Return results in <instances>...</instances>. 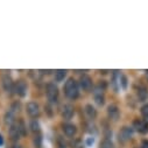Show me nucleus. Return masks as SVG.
Here are the masks:
<instances>
[{"label":"nucleus","mask_w":148,"mask_h":148,"mask_svg":"<svg viewBox=\"0 0 148 148\" xmlns=\"http://www.w3.org/2000/svg\"><path fill=\"white\" fill-rule=\"evenodd\" d=\"M18 127H19V130H20L21 135H26V133H27V131H26V125H25V123H23L22 120H20V121L18 123Z\"/></svg>","instance_id":"nucleus-22"},{"label":"nucleus","mask_w":148,"mask_h":148,"mask_svg":"<svg viewBox=\"0 0 148 148\" xmlns=\"http://www.w3.org/2000/svg\"><path fill=\"white\" fill-rule=\"evenodd\" d=\"M19 108H20V104H19V103H14V104L12 105V107H11V110L13 111L14 113L16 112V111H19Z\"/></svg>","instance_id":"nucleus-25"},{"label":"nucleus","mask_w":148,"mask_h":148,"mask_svg":"<svg viewBox=\"0 0 148 148\" xmlns=\"http://www.w3.org/2000/svg\"><path fill=\"white\" fill-rule=\"evenodd\" d=\"M15 92L20 96V97H25L27 93V84L23 81H18L15 84Z\"/></svg>","instance_id":"nucleus-9"},{"label":"nucleus","mask_w":148,"mask_h":148,"mask_svg":"<svg viewBox=\"0 0 148 148\" xmlns=\"http://www.w3.org/2000/svg\"><path fill=\"white\" fill-rule=\"evenodd\" d=\"M13 121H14V112L12 110H8L5 114V123L8 125H13Z\"/></svg>","instance_id":"nucleus-16"},{"label":"nucleus","mask_w":148,"mask_h":148,"mask_svg":"<svg viewBox=\"0 0 148 148\" xmlns=\"http://www.w3.org/2000/svg\"><path fill=\"white\" fill-rule=\"evenodd\" d=\"M107 114H108V118L111 120H113V121L118 120L119 116H120V111H119L118 106L117 105H110L107 107Z\"/></svg>","instance_id":"nucleus-6"},{"label":"nucleus","mask_w":148,"mask_h":148,"mask_svg":"<svg viewBox=\"0 0 148 148\" xmlns=\"http://www.w3.org/2000/svg\"><path fill=\"white\" fill-rule=\"evenodd\" d=\"M101 148H112V142H111L110 140H107V139H106V140L103 142Z\"/></svg>","instance_id":"nucleus-23"},{"label":"nucleus","mask_w":148,"mask_h":148,"mask_svg":"<svg viewBox=\"0 0 148 148\" xmlns=\"http://www.w3.org/2000/svg\"><path fill=\"white\" fill-rule=\"evenodd\" d=\"M119 84H120V86H121L124 90H126V89H127V77L124 76V75H121V76H120Z\"/></svg>","instance_id":"nucleus-21"},{"label":"nucleus","mask_w":148,"mask_h":148,"mask_svg":"<svg viewBox=\"0 0 148 148\" xmlns=\"http://www.w3.org/2000/svg\"><path fill=\"white\" fill-rule=\"evenodd\" d=\"M140 148H148V141H147V140L142 141V143H141V147H140Z\"/></svg>","instance_id":"nucleus-27"},{"label":"nucleus","mask_w":148,"mask_h":148,"mask_svg":"<svg viewBox=\"0 0 148 148\" xmlns=\"http://www.w3.org/2000/svg\"><path fill=\"white\" fill-rule=\"evenodd\" d=\"M12 148H21V146H20V145H16V143H15V145H13V146H12Z\"/></svg>","instance_id":"nucleus-29"},{"label":"nucleus","mask_w":148,"mask_h":148,"mask_svg":"<svg viewBox=\"0 0 148 148\" xmlns=\"http://www.w3.org/2000/svg\"><path fill=\"white\" fill-rule=\"evenodd\" d=\"M133 126H134V128L138 131V132H140V133H147L148 132V123H146L145 120H135L134 121V124H133Z\"/></svg>","instance_id":"nucleus-8"},{"label":"nucleus","mask_w":148,"mask_h":148,"mask_svg":"<svg viewBox=\"0 0 148 148\" xmlns=\"http://www.w3.org/2000/svg\"><path fill=\"white\" fill-rule=\"evenodd\" d=\"M138 98L140 99V101H145L147 98H148V91L146 88L143 86H140L138 89Z\"/></svg>","instance_id":"nucleus-14"},{"label":"nucleus","mask_w":148,"mask_h":148,"mask_svg":"<svg viewBox=\"0 0 148 148\" xmlns=\"http://www.w3.org/2000/svg\"><path fill=\"white\" fill-rule=\"evenodd\" d=\"M65 76H66V70L60 69V70L55 71V81L56 82H62L65 78Z\"/></svg>","instance_id":"nucleus-15"},{"label":"nucleus","mask_w":148,"mask_h":148,"mask_svg":"<svg viewBox=\"0 0 148 148\" xmlns=\"http://www.w3.org/2000/svg\"><path fill=\"white\" fill-rule=\"evenodd\" d=\"M72 116H73V107L71 105H69V104L64 105L63 110H62V117H63V119L69 120V119L72 118Z\"/></svg>","instance_id":"nucleus-12"},{"label":"nucleus","mask_w":148,"mask_h":148,"mask_svg":"<svg viewBox=\"0 0 148 148\" xmlns=\"http://www.w3.org/2000/svg\"><path fill=\"white\" fill-rule=\"evenodd\" d=\"M47 97H48V100L50 103H56L57 99H58V89L57 86L54 84V83H49L47 85Z\"/></svg>","instance_id":"nucleus-2"},{"label":"nucleus","mask_w":148,"mask_h":148,"mask_svg":"<svg viewBox=\"0 0 148 148\" xmlns=\"http://www.w3.org/2000/svg\"><path fill=\"white\" fill-rule=\"evenodd\" d=\"M10 136L13 139V140H18L20 139L21 136V133H20V130L18 127V124L16 125H11V128H10Z\"/></svg>","instance_id":"nucleus-13"},{"label":"nucleus","mask_w":148,"mask_h":148,"mask_svg":"<svg viewBox=\"0 0 148 148\" xmlns=\"http://www.w3.org/2000/svg\"><path fill=\"white\" fill-rule=\"evenodd\" d=\"M26 111H27V113L30 116V117H38L40 114V107L39 105L34 103V101H30L27 104L26 106Z\"/></svg>","instance_id":"nucleus-4"},{"label":"nucleus","mask_w":148,"mask_h":148,"mask_svg":"<svg viewBox=\"0 0 148 148\" xmlns=\"http://www.w3.org/2000/svg\"><path fill=\"white\" fill-rule=\"evenodd\" d=\"M30 128H32V131L33 132H40V125H39V123L38 121H36V120H33L32 123H30Z\"/></svg>","instance_id":"nucleus-19"},{"label":"nucleus","mask_w":148,"mask_h":148,"mask_svg":"<svg viewBox=\"0 0 148 148\" xmlns=\"http://www.w3.org/2000/svg\"><path fill=\"white\" fill-rule=\"evenodd\" d=\"M58 145H60V148H65V147H66L65 142H63L62 139H58Z\"/></svg>","instance_id":"nucleus-26"},{"label":"nucleus","mask_w":148,"mask_h":148,"mask_svg":"<svg viewBox=\"0 0 148 148\" xmlns=\"http://www.w3.org/2000/svg\"><path fill=\"white\" fill-rule=\"evenodd\" d=\"M85 112H86V114L89 116V118H95L96 114H97L96 108H95L92 105H90V104H88V105L85 106Z\"/></svg>","instance_id":"nucleus-17"},{"label":"nucleus","mask_w":148,"mask_h":148,"mask_svg":"<svg viewBox=\"0 0 148 148\" xmlns=\"http://www.w3.org/2000/svg\"><path fill=\"white\" fill-rule=\"evenodd\" d=\"M132 135H133V130H132L131 127L125 126V127H123L121 131L119 132V141H121V142H127V141L132 138Z\"/></svg>","instance_id":"nucleus-3"},{"label":"nucleus","mask_w":148,"mask_h":148,"mask_svg":"<svg viewBox=\"0 0 148 148\" xmlns=\"http://www.w3.org/2000/svg\"><path fill=\"white\" fill-rule=\"evenodd\" d=\"M76 131H77V128L73 124L66 123V124L63 125V132H64V134L66 136H73L76 134Z\"/></svg>","instance_id":"nucleus-10"},{"label":"nucleus","mask_w":148,"mask_h":148,"mask_svg":"<svg viewBox=\"0 0 148 148\" xmlns=\"http://www.w3.org/2000/svg\"><path fill=\"white\" fill-rule=\"evenodd\" d=\"M93 142H95V139H93L92 136H89V138H86V140H85V145H86L88 147H91V146L93 145Z\"/></svg>","instance_id":"nucleus-24"},{"label":"nucleus","mask_w":148,"mask_h":148,"mask_svg":"<svg viewBox=\"0 0 148 148\" xmlns=\"http://www.w3.org/2000/svg\"><path fill=\"white\" fill-rule=\"evenodd\" d=\"M141 114H142V117L145 118V121L148 123V105L142 106V108H141Z\"/></svg>","instance_id":"nucleus-20"},{"label":"nucleus","mask_w":148,"mask_h":148,"mask_svg":"<svg viewBox=\"0 0 148 148\" xmlns=\"http://www.w3.org/2000/svg\"><path fill=\"white\" fill-rule=\"evenodd\" d=\"M34 145H35L36 148H41V146H42V138H41V135L39 133L34 138Z\"/></svg>","instance_id":"nucleus-18"},{"label":"nucleus","mask_w":148,"mask_h":148,"mask_svg":"<svg viewBox=\"0 0 148 148\" xmlns=\"http://www.w3.org/2000/svg\"><path fill=\"white\" fill-rule=\"evenodd\" d=\"M3 86H4L5 91H7V92H12V91H13L14 84H13L12 78H11L8 75H5V76L3 77Z\"/></svg>","instance_id":"nucleus-11"},{"label":"nucleus","mask_w":148,"mask_h":148,"mask_svg":"<svg viewBox=\"0 0 148 148\" xmlns=\"http://www.w3.org/2000/svg\"><path fill=\"white\" fill-rule=\"evenodd\" d=\"M79 84H81V88H82L83 90L89 91V90H91V88H92V79L90 78V76L83 75V76L81 77V79H79Z\"/></svg>","instance_id":"nucleus-7"},{"label":"nucleus","mask_w":148,"mask_h":148,"mask_svg":"<svg viewBox=\"0 0 148 148\" xmlns=\"http://www.w3.org/2000/svg\"><path fill=\"white\" fill-rule=\"evenodd\" d=\"M93 97L97 104L103 105L104 104V88H101V85H97L93 90Z\"/></svg>","instance_id":"nucleus-5"},{"label":"nucleus","mask_w":148,"mask_h":148,"mask_svg":"<svg viewBox=\"0 0 148 148\" xmlns=\"http://www.w3.org/2000/svg\"><path fill=\"white\" fill-rule=\"evenodd\" d=\"M64 93L68 98L70 99H76L79 95V90H78V85L76 83L75 79L72 78H69L66 82H65V85H64Z\"/></svg>","instance_id":"nucleus-1"},{"label":"nucleus","mask_w":148,"mask_h":148,"mask_svg":"<svg viewBox=\"0 0 148 148\" xmlns=\"http://www.w3.org/2000/svg\"><path fill=\"white\" fill-rule=\"evenodd\" d=\"M4 143V138H3V135L1 134H0V146H1Z\"/></svg>","instance_id":"nucleus-28"}]
</instances>
